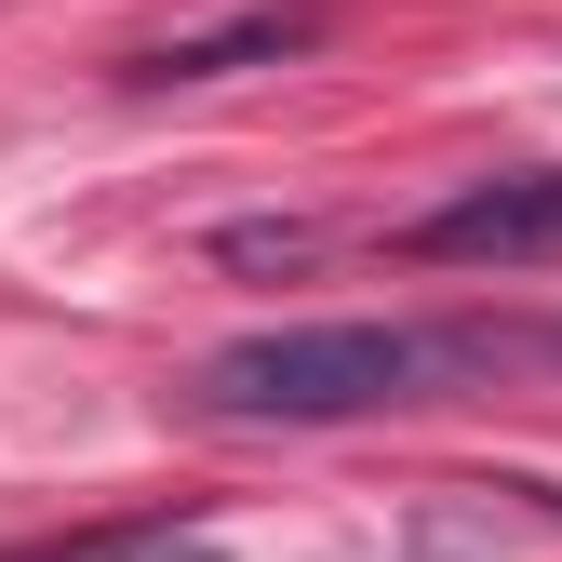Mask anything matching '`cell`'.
Here are the masks:
<instances>
[{
  "label": "cell",
  "mask_w": 562,
  "mask_h": 562,
  "mask_svg": "<svg viewBox=\"0 0 562 562\" xmlns=\"http://www.w3.org/2000/svg\"><path fill=\"white\" fill-rule=\"evenodd\" d=\"M536 348H562V322H549V335H536Z\"/></svg>",
  "instance_id": "obj_6"
},
{
  "label": "cell",
  "mask_w": 562,
  "mask_h": 562,
  "mask_svg": "<svg viewBox=\"0 0 562 562\" xmlns=\"http://www.w3.org/2000/svg\"><path fill=\"white\" fill-rule=\"evenodd\" d=\"M54 562H215V549L175 536V522H121V536H81V549H54Z\"/></svg>",
  "instance_id": "obj_4"
},
{
  "label": "cell",
  "mask_w": 562,
  "mask_h": 562,
  "mask_svg": "<svg viewBox=\"0 0 562 562\" xmlns=\"http://www.w3.org/2000/svg\"><path fill=\"white\" fill-rule=\"evenodd\" d=\"M402 255H429V268H536V255H562V175L456 188V201H429L402 228Z\"/></svg>",
  "instance_id": "obj_2"
},
{
  "label": "cell",
  "mask_w": 562,
  "mask_h": 562,
  "mask_svg": "<svg viewBox=\"0 0 562 562\" xmlns=\"http://www.w3.org/2000/svg\"><path fill=\"white\" fill-rule=\"evenodd\" d=\"M308 241H322V228H308V215H281V228H228V241H215V255H228V268H295V255H308Z\"/></svg>",
  "instance_id": "obj_5"
},
{
  "label": "cell",
  "mask_w": 562,
  "mask_h": 562,
  "mask_svg": "<svg viewBox=\"0 0 562 562\" xmlns=\"http://www.w3.org/2000/svg\"><path fill=\"white\" fill-rule=\"evenodd\" d=\"M442 362H469V335H415V322H281L201 362L215 415H281V429H322V415H375L415 402Z\"/></svg>",
  "instance_id": "obj_1"
},
{
  "label": "cell",
  "mask_w": 562,
  "mask_h": 562,
  "mask_svg": "<svg viewBox=\"0 0 562 562\" xmlns=\"http://www.w3.org/2000/svg\"><path fill=\"white\" fill-rule=\"evenodd\" d=\"M281 54H308V14H241V27L161 41V54H134V81H228V67H281Z\"/></svg>",
  "instance_id": "obj_3"
}]
</instances>
